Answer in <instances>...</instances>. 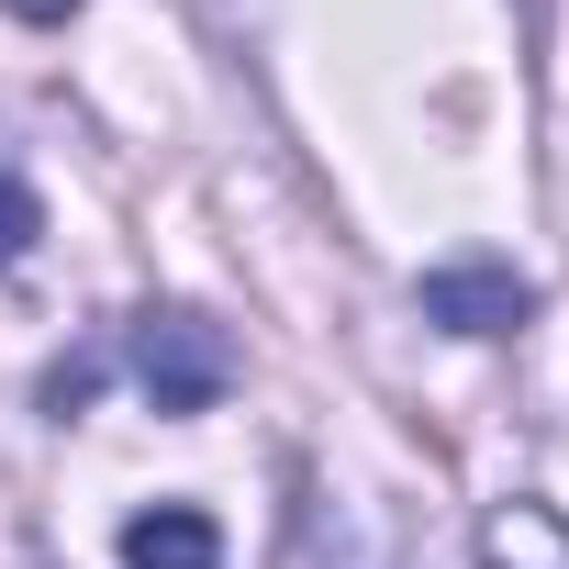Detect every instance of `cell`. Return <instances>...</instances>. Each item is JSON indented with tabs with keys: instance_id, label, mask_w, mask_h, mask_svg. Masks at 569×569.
I'll use <instances>...</instances> for the list:
<instances>
[{
	"instance_id": "obj_1",
	"label": "cell",
	"mask_w": 569,
	"mask_h": 569,
	"mask_svg": "<svg viewBox=\"0 0 569 569\" xmlns=\"http://www.w3.org/2000/svg\"><path fill=\"white\" fill-rule=\"evenodd\" d=\"M123 358H134V380H146L157 413H212L234 391V336L212 313H190V302H146L134 336H123Z\"/></svg>"
},
{
	"instance_id": "obj_6",
	"label": "cell",
	"mask_w": 569,
	"mask_h": 569,
	"mask_svg": "<svg viewBox=\"0 0 569 569\" xmlns=\"http://www.w3.org/2000/svg\"><path fill=\"white\" fill-rule=\"evenodd\" d=\"M90 391H101V347H79V358H57V369H46V413H79Z\"/></svg>"
},
{
	"instance_id": "obj_4",
	"label": "cell",
	"mask_w": 569,
	"mask_h": 569,
	"mask_svg": "<svg viewBox=\"0 0 569 569\" xmlns=\"http://www.w3.org/2000/svg\"><path fill=\"white\" fill-rule=\"evenodd\" d=\"M480 569H569V513L536 502V491L491 502L480 513Z\"/></svg>"
},
{
	"instance_id": "obj_2",
	"label": "cell",
	"mask_w": 569,
	"mask_h": 569,
	"mask_svg": "<svg viewBox=\"0 0 569 569\" xmlns=\"http://www.w3.org/2000/svg\"><path fill=\"white\" fill-rule=\"evenodd\" d=\"M425 325H447V336H525L536 325V279L525 268H502V257H447V268H425Z\"/></svg>"
},
{
	"instance_id": "obj_8",
	"label": "cell",
	"mask_w": 569,
	"mask_h": 569,
	"mask_svg": "<svg viewBox=\"0 0 569 569\" xmlns=\"http://www.w3.org/2000/svg\"><path fill=\"white\" fill-rule=\"evenodd\" d=\"M402 569H436V547H413V558H402Z\"/></svg>"
},
{
	"instance_id": "obj_7",
	"label": "cell",
	"mask_w": 569,
	"mask_h": 569,
	"mask_svg": "<svg viewBox=\"0 0 569 569\" xmlns=\"http://www.w3.org/2000/svg\"><path fill=\"white\" fill-rule=\"evenodd\" d=\"M0 12H23V23H68L79 0H0Z\"/></svg>"
},
{
	"instance_id": "obj_3",
	"label": "cell",
	"mask_w": 569,
	"mask_h": 569,
	"mask_svg": "<svg viewBox=\"0 0 569 569\" xmlns=\"http://www.w3.org/2000/svg\"><path fill=\"white\" fill-rule=\"evenodd\" d=\"M123 569H223V525L201 502H146L123 525Z\"/></svg>"
},
{
	"instance_id": "obj_5",
	"label": "cell",
	"mask_w": 569,
	"mask_h": 569,
	"mask_svg": "<svg viewBox=\"0 0 569 569\" xmlns=\"http://www.w3.org/2000/svg\"><path fill=\"white\" fill-rule=\"evenodd\" d=\"M34 234H46V201H34V179H0V279H12V268L34 257Z\"/></svg>"
}]
</instances>
